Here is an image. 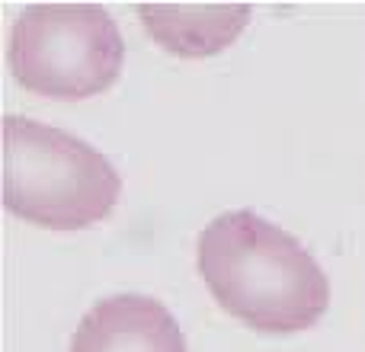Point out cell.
<instances>
[{"label":"cell","instance_id":"5b68a950","mask_svg":"<svg viewBox=\"0 0 365 352\" xmlns=\"http://www.w3.org/2000/svg\"><path fill=\"white\" fill-rule=\"evenodd\" d=\"M250 13V4H138L148 36L180 58H212L231 48Z\"/></svg>","mask_w":365,"mask_h":352},{"label":"cell","instance_id":"3957f363","mask_svg":"<svg viewBox=\"0 0 365 352\" xmlns=\"http://www.w3.org/2000/svg\"><path fill=\"white\" fill-rule=\"evenodd\" d=\"M6 61L29 93L87 100L119 81L125 38L100 4H32L13 23Z\"/></svg>","mask_w":365,"mask_h":352},{"label":"cell","instance_id":"7a4b0ae2","mask_svg":"<svg viewBox=\"0 0 365 352\" xmlns=\"http://www.w3.org/2000/svg\"><path fill=\"white\" fill-rule=\"evenodd\" d=\"M122 176L71 132L4 115V208L48 231H81L113 214Z\"/></svg>","mask_w":365,"mask_h":352},{"label":"cell","instance_id":"6da1fadb","mask_svg":"<svg viewBox=\"0 0 365 352\" xmlns=\"http://www.w3.org/2000/svg\"><path fill=\"white\" fill-rule=\"evenodd\" d=\"M199 272L227 314L263 333L308 330L330 304V282L302 240L250 208L205 224Z\"/></svg>","mask_w":365,"mask_h":352},{"label":"cell","instance_id":"277c9868","mask_svg":"<svg viewBox=\"0 0 365 352\" xmlns=\"http://www.w3.org/2000/svg\"><path fill=\"white\" fill-rule=\"evenodd\" d=\"M71 352H186L177 317L148 295L103 298L83 314Z\"/></svg>","mask_w":365,"mask_h":352}]
</instances>
